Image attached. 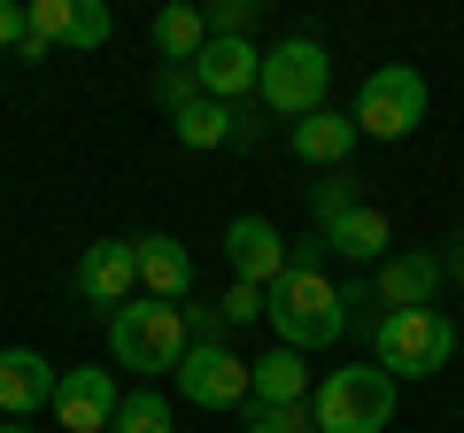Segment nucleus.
<instances>
[{
	"label": "nucleus",
	"mask_w": 464,
	"mask_h": 433,
	"mask_svg": "<svg viewBox=\"0 0 464 433\" xmlns=\"http://www.w3.org/2000/svg\"><path fill=\"white\" fill-rule=\"evenodd\" d=\"M264 317H271V333H279V349H295V356L333 349L348 333V310H341V286L325 279V240L317 233L286 240V271L264 294Z\"/></svg>",
	"instance_id": "1"
},
{
	"label": "nucleus",
	"mask_w": 464,
	"mask_h": 433,
	"mask_svg": "<svg viewBox=\"0 0 464 433\" xmlns=\"http://www.w3.org/2000/svg\"><path fill=\"white\" fill-rule=\"evenodd\" d=\"M186 356V302H155L132 294L124 310H109V364L116 371H140V387L155 371H179Z\"/></svg>",
	"instance_id": "2"
},
{
	"label": "nucleus",
	"mask_w": 464,
	"mask_h": 433,
	"mask_svg": "<svg viewBox=\"0 0 464 433\" xmlns=\"http://www.w3.org/2000/svg\"><path fill=\"white\" fill-rule=\"evenodd\" d=\"M325 93H333V47H325V39L295 32V39H279V47H264V70H256V109L302 124V117L325 109Z\"/></svg>",
	"instance_id": "3"
},
{
	"label": "nucleus",
	"mask_w": 464,
	"mask_h": 433,
	"mask_svg": "<svg viewBox=\"0 0 464 433\" xmlns=\"http://www.w3.org/2000/svg\"><path fill=\"white\" fill-rule=\"evenodd\" d=\"M395 402H402V387L380 364H341L310 387V426L317 433H387Z\"/></svg>",
	"instance_id": "4"
},
{
	"label": "nucleus",
	"mask_w": 464,
	"mask_h": 433,
	"mask_svg": "<svg viewBox=\"0 0 464 433\" xmlns=\"http://www.w3.org/2000/svg\"><path fill=\"white\" fill-rule=\"evenodd\" d=\"M449 356H457V325H449V310H387L380 325H372V364L387 371V380H441Z\"/></svg>",
	"instance_id": "5"
},
{
	"label": "nucleus",
	"mask_w": 464,
	"mask_h": 433,
	"mask_svg": "<svg viewBox=\"0 0 464 433\" xmlns=\"http://www.w3.org/2000/svg\"><path fill=\"white\" fill-rule=\"evenodd\" d=\"M426 70L411 63H380L364 85H356V109H348V124H356V140H411L418 124H426Z\"/></svg>",
	"instance_id": "6"
},
{
	"label": "nucleus",
	"mask_w": 464,
	"mask_h": 433,
	"mask_svg": "<svg viewBox=\"0 0 464 433\" xmlns=\"http://www.w3.org/2000/svg\"><path fill=\"white\" fill-rule=\"evenodd\" d=\"M170 380H179V395L194 410H240L248 402V356H232L225 341H186Z\"/></svg>",
	"instance_id": "7"
},
{
	"label": "nucleus",
	"mask_w": 464,
	"mask_h": 433,
	"mask_svg": "<svg viewBox=\"0 0 464 433\" xmlns=\"http://www.w3.org/2000/svg\"><path fill=\"white\" fill-rule=\"evenodd\" d=\"M256 70H264V47L256 39H201V54L186 63V78H194L201 101H256Z\"/></svg>",
	"instance_id": "8"
},
{
	"label": "nucleus",
	"mask_w": 464,
	"mask_h": 433,
	"mask_svg": "<svg viewBox=\"0 0 464 433\" xmlns=\"http://www.w3.org/2000/svg\"><path fill=\"white\" fill-rule=\"evenodd\" d=\"M116 402H124V387H116V371L101 364H78V371H54V426L63 433H109Z\"/></svg>",
	"instance_id": "9"
},
{
	"label": "nucleus",
	"mask_w": 464,
	"mask_h": 433,
	"mask_svg": "<svg viewBox=\"0 0 464 433\" xmlns=\"http://www.w3.org/2000/svg\"><path fill=\"white\" fill-rule=\"evenodd\" d=\"M364 286H372V302H387V310H433L441 286H449V271H441L433 248H395L387 264H372Z\"/></svg>",
	"instance_id": "10"
},
{
	"label": "nucleus",
	"mask_w": 464,
	"mask_h": 433,
	"mask_svg": "<svg viewBox=\"0 0 464 433\" xmlns=\"http://www.w3.org/2000/svg\"><path fill=\"white\" fill-rule=\"evenodd\" d=\"M225 264H232V286L271 294L279 271H286V233L271 225V216H232L225 225Z\"/></svg>",
	"instance_id": "11"
},
{
	"label": "nucleus",
	"mask_w": 464,
	"mask_h": 433,
	"mask_svg": "<svg viewBox=\"0 0 464 433\" xmlns=\"http://www.w3.org/2000/svg\"><path fill=\"white\" fill-rule=\"evenodd\" d=\"M78 302L85 310H124V302L140 294V264H132V240H93V248L78 255Z\"/></svg>",
	"instance_id": "12"
},
{
	"label": "nucleus",
	"mask_w": 464,
	"mask_h": 433,
	"mask_svg": "<svg viewBox=\"0 0 464 433\" xmlns=\"http://www.w3.org/2000/svg\"><path fill=\"white\" fill-rule=\"evenodd\" d=\"M132 264H140V294H155V302H194V255H186V240L140 233V240H132Z\"/></svg>",
	"instance_id": "13"
},
{
	"label": "nucleus",
	"mask_w": 464,
	"mask_h": 433,
	"mask_svg": "<svg viewBox=\"0 0 464 433\" xmlns=\"http://www.w3.org/2000/svg\"><path fill=\"white\" fill-rule=\"evenodd\" d=\"M54 402V364L39 349H0V418H32Z\"/></svg>",
	"instance_id": "14"
},
{
	"label": "nucleus",
	"mask_w": 464,
	"mask_h": 433,
	"mask_svg": "<svg viewBox=\"0 0 464 433\" xmlns=\"http://www.w3.org/2000/svg\"><path fill=\"white\" fill-rule=\"evenodd\" d=\"M317 240H325V255H341V264H387V248H395L387 209H372V201H356L348 216H333Z\"/></svg>",
	"instance_id": "15"
},
{
	"label": "nucleus",
	"mask_w": 464,
	"mask_h": 433,
	"mask_svg": "<svg viewBox=\"0 0 464 433\" xmlns=\"http://www.w3.org/2000/svg\"><path fill=\"white\" fill-rule=\"evenodd\" d=\"M286 148H295V155H302L310 170H348V155H356V124H348L341 109L325 101L317 117H302L295 132H286Z\"/></svg>",
	"instance_id": "16"
},
{
	"label": "nucleus",
	"mask_w": 464,
	"mask_h": 433,
	"mask_svg": "<svg viewBox=\"0 0 464 433\" xmlns=\"http://www.w3.org/2000/svg\"><path fill=\"white\" fill-rule=\"evenodd\" d=\"M248 402H310V364L295 349H264L248 364Z\"/></svg>",
	"instance_id": "17"
},
{
	"label": "nucleus",
	"mask_w": 464,
	"mask_h": 433,
	"mask_svg": "<svg viewBox=\"0 0 464 433\" xmlns=\"http://www.w3.org/2000/svg\"><path fill=\"white\" fill-rule=\"evenodd\" d=\"M148 39H155V54H163V70H186V63L201 54V39H209V24H201V8L170 0V8H155Z\"/></svg>",
	"instance_id": "18"
},
{
	"label": "nucleus",
	"mask_w": 464,
	"mask_h": 433,
	"mask_svg": "<svg viewBox=\"0 0 464 433\" xmlns=\"http://www.w3.org/2000/svg\"><path fill=\"white\" fill-rule=\"evenodd\" d=\"M225 124H232V109H225V101H186L179 117H170V132H179V148L209 155V148H225Z\"/></svg>",
	"instance_id": "19"
},
{
	"label": "nucleus",
	"mask_w": 464,
	"mask_h": 433,
	"mask_svg": "<svg viewBox=\"0 0 464 433\" xmlns=\"http://www.w3.org/2000/svg\"><path fill=\"white\" fill-rule=\"evenodd\" d=\"M109 433H170V402L155 395V387H132V395L116 402Z\"/></svg>",
	"instance_id": "20"
},
{
	"label": "nucleus",
	"mask_w": 464,
	"mask_h": 433,
	"mask_svg": "<svg viewBox=\"0 0 464 433\" xmlns=\"http://www.w3.org/2000/svg\"><path fill=\"white\" fill-rule=\"evenodd\" d=\"M109 39H116V16H109V0H70V32H63V47L93 54V47H109Z\"/></svg>",
	"instance_id": "21"
},
{
	"label": "nucleus",
	"mask_w": 464,
	"mask_h": 433,
	"mask_svg": "<svg viewBox=\"0 0 464 433\" xmlns=\"http://www.w3.org/2000/svg\"><path fill=\"white\" fill-rule=\"evenodd\" d=\"M240 433H317L310 402H240Z\"/></svg>",
	"instance_id": "22"
},
{
	"label": "nucleus",
	"mask_w": 464,
	"mask_h": 433,
	"mask_svg": "<svg viewBox=\"0 0 464 433\" xmlns=\"http://www.w3.org/2000/svg\"><path fill=\"white\" fill-rule=\"evenodd\" d=\"M364 201V178H348V170H325V186H310V216H317V233H325L333 216H348Z\"/></svg>",
	"instance_id": "23"
},
{
	"label": "nucleus",
	"mask_w": 464,
	"mask_h": 433,
	"mask_svg": "<svg viewBox=\"0 0 464 433\" xmlns=\"http://www.w3.org/2000/svg\"><path fill=\"white\" fill-rule=\"evenodd\" d=\"M201 24H209V39H248L256 32V0H209Z\"/></svg>",
	"instance_id": "24"
},
{
	"label": "nucleus",
	"mask_w": 464,
	"mask_h": 433,
	"mask_svg": "<svg viewBox=\"0 0 464 433\" xmlns=\"http://www.w3.org/2000/svg\"><path fill=\"white\" fill-rule=\"evenodd\" d=\"M225 148H240V155H256V148H264V109H256V101H232Z\"/></svg>",
	"instance_id": "25"
},
{
	"label": "nucleus",
	"mask_w": 464,
	"mask_h": 433,
	"mask_svg": "<svg viewBox=\"0 0 464 433\" xmlns=\"http://www.w3.org/2000/svg\"><path fill=\"white\" fill-rule=\"evenodd\" d=\"M217 317H225V325H264V294H256V286H225Z\"/></svg>",
	"instance_id": "26"
},
{
	"label": "nucleus",
	"mask_w": 464,
	"mask_h": 433,
	"mask_svg": "<svg viewBox=\"0 0 464 433\" xmlns=\"http://www.w3.org/2000/svg\"><path fill=\"white\" fill-rule=\"evenodd\" d=\"M155 101H163L170 117H179L186 101H201V93H194V78H186V70H155Z\"/></svg>",
	"instance_id": "27"
},
{
	"label": "nucleus",
	"mask_w": 464,
	"mask_h": 433,
	"mask_svg": "<svg viewBox=\"0 0 464 433\" xmlns=\"http://www.w3.org/2000/svg\"><path fill=\"white\" fill-rule=\"evenodd\" d=\"M24 39V0H0V54H16Z\"/></svg>",
	"instance_id": "28"
},
{
	"label": "nucleus",
	"mask_w": 464,
	"mask_h": 433,
	"mask_svg": "<svg viewBox=\"0 0 464 433\" xmlns=\"http://www.w3.org/2000/svg\"><path fill=\"white\" fill-rule=\"evenodd\" d=\"M16 63H54V47H47L39 32H24V39H16Z\"/></svg>",
	"instance_id": "29"
},
{
	"label": "nucleus",
	"mask_w": 464,
	"mask_h": 433,
	"mask_svg": "<svg viewBox=\"0 0 464 433\" xmlns=\"http://www.w3.org/2000/svg\"><path fill=\"white\" fill-rule=\"evenodd\" d=\"M441 271H449V286H464V248H449V255H441Z\"/></svg>",
	"instance_id": "30"
},
{
	"label": "nucleus",
	"mask_w": 464,
	"mask_h": 433,
	"mask_svg": "<svg viewBox=\"0 0 464 433\" xmlns=\"http://www.w3.org/2000/svg\"><path fill=\"white\" fill-rule=\"evenodd\" d=\"M0 433H32V418H0Z\"/></svg>",
	"instance_id": "31"
},
{
	"label": "nucleus",
	"mask_w": 464,
	"mask_h": 433,
	"mask_svg": "<svg viewBox=\"0 0 464 433\" xmlns=\"http://www.w3.org/2000/svg\"><path fill=\"white\" fill-rule=\"evenodd\" d=\"M0 310H8V294H0Z\"/></svg>",
	"instance_id": "32"
},
{
	"label": "nucleus",
	"mask_w": 464,
	"mask_h": 433,
	"mask_svg": "<svg viewBox=\"0 0 464 433\" xmlns=\"http://www.w3.org/2000/svg\"><path fill=\"white\" fill-rule=\"evenodd\" d=\"M457 248H464V240H457Z\"/></svg>",
	"instance_id": "33"
}]
</instances>
